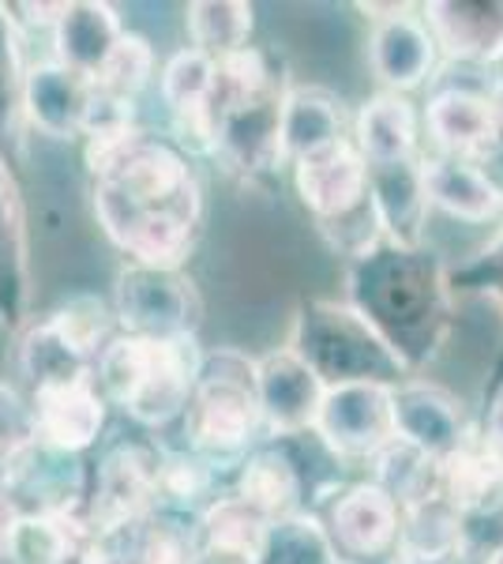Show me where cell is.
I'll return each mask as SVG.
<instances>
[{"mask_svg":"<svg viewBox=\"0 0 503 564\" xmlns=\"http://www.w3.org/2000/svg\"><path fill=\"white\" fill-rule=\"evenodd\" d=\"M267 520H263L255 508L244 505L237 494L215 497L204 512L196 516V531H199V545L207 550H222L233 553V557L255 561L263 545V534H267Z\"/></svg>","mask_w":503,"mask_h":564,"instance_id":"32","label":"cell"},{"mask_svg":"<svg viewBox=\"0 0 503 564\" xmlns=\"http://www.w3.org/2000/svg\"><path fill=\"white\" fill-rule=\"evenodd\" d=\"M233 494L249 508H255L267 523H278V520H286V516L300 512L305 481H300L297 463L282 448H252L249 456L241 459Z\"/></svg>","mask_w":503,"mask_h":564,"instance_id":"27","label":"cell"},{"mask_svg":"<svg viewBox=\"0 0 503 564\" xmlns=\"http://www.w3.org/2000/svg\"><path fill=\"white\" fill-rule=\"evenodd\" d=\"M395 436L425 456L444 459L470 436L462 399L425 380H406L395 388Z\"/></svg>","mask_w":503,"mask_h":564,"instance_id":"17","label":"cell"},{"mask_svg":"<svg viewBox=\"0 0 503 564\" xmlns=\"http://www.w3.org/2000/svg\"><path fill=\"white\" fill-rule=\"evenodd\" d=\"M353 148L361 151L364 166H395V162L417 159V113L406 95L369 98L353 121Z\"/></svg>","mask_w":503,"mask_h":564,"instance_id":"25","label":"cell"},{"mask_svg":"<svg viewBox=\"0 0 503 564\" xmlns=\"http://www.w3.org/2000/svg\"><path fill=\"white\" fill-rule=\"evenodd\" d=\"M50 324L57 327V335L64 343H68L76 354H84V358L95 366V358L102 354V347L109 339H113V308H109L98 294H76L68 297L61 308H53L50 313Z\"/></svg>","mask_w":503,"mask_h":564,"instance_id":"36","label":"cell"},{"mask_svg":"<svg viewBox=\"0 0 503 564\" xmlns=\"http://www.w3.org/2000/svg\"><path fill=\"white\" fill-rule=\"evenodd\" d=\"M369 61L372 72L391 95L414 90L433 76L436 68V42L428 34V26L414 8L391 15V20L372 23L369 34Z\"/></svg>","mask_w":503,"mask_h":564,"instance_id":"21","label":"cell"},{"mask_svg":"<svg viewBox=\"0 0 503 564\" xmlns=\"http://www.w3.org/2000/svg\"><path fill=\"white\" fill-rule=\"evenodd\" d=\"M124 34V23L106 0H64L50 31L53 61L84 79H95Z\"/></svg>","mask_w":503,"mask_h":564,"instance_id":"20","label":"cell"},{"mask_svg":"<svg viewBox=\"0 0 503 564\" xmlns=\"http://www.w3.org/2000/svg\"><path fill=\"white\" fill-rule=\"evenodd\" d=\"M440 497L459 516L503 505V459L484 448L478 433L440 459Z\"/></svg>","mask_w":503,"mask_h":564,"instance_id":"26","label":"cell"},{"mask_svg":"<svg viewBox=\"0 0 503 564\" xmlns=\"http://www.w3.org/2000/svg\"><path fill=\"white\" fill-rule=\"evenodd\" d=\"M154 76V50L143 34L124 31L117 50L109 53V61L98 68V76L90 79V87L102 90L109 98H121V102H135V98L147 90Z\"/></svg>","mask_w":503,"mask_h":564,"instance_id":"37","label":"cell"},{"mask_svg":"<svg viewBox=\"0 0 503 564\" xmlns=\"http://www.w3.org/2000/svg\"><path fill=\"white\" fill-rule=\"evenodd\" d=\"M113 321L140 339H196L204 324V297L185 268L124 263L113 279Z\"/></svg>","mask_w":503,"mask_h":564,"instance_id":"6","label":"cell"},{"mask_svg":"<svg viewBox=\"0 0 503 564\" xmlns=\"http://www.w3.org/2000/svg\"><path fill=\"white\" fill-rule=\"evenodd\" d=\"M338 140H346L342 102L319 87H289L278 117L282 162H300Z\"/></svg>","mask_w":503,"mask_h":564,"instance_id":"24","label":"cell"},{"mask_svg":"<svg viewBox=\"0 0 503 564\" xmlns=\"http://www.w3.org/2000/svg\"><path fill=\"white\" fill-rule=\"evenodd\" d=\"M324 380L316 377L294 350H271L255 361V403H260L263 433L300 436L316 425L324 403Z\"/></svg>","mask_w":503,"mask_h":564,"instance_id":"10","label":"cell"},{"mask_svg":"<svg viewBox=\"0 0 503 564\" xmlns=\"http://www.w3.org/2000/svg\"><path fill=\"white\" fill-rule=\"evenodd\" d=\"M492 109H496V132H492V148L484 154L481 170L496 181V188L503 193V90H492Z\"/></svg>","mask_w":503,"mask_h":564,"instance_id":"40","label":"cell"},{"mask_svg":"<svg viewBox=\"0 0 503 564\" xmlns=\"http://www.w3.org/2000/svg\"><path fill=\"white\" fill-rule=\"evenodd\" d=\"M462 516L436 494L420 505L402 508L398 516V561L402 564H451L459 561Z\"/></svg>","mask_w":503,"mask_h":564,"instance_id":"29","label":"cell"},{"mask_svg":"<svg viewBox=\"0 0 503 564\" xmlns=\"http://www.w3.org/2000/svg\"><path fill=\"white\" fill-rule=\"evenodd\" d=\"M121 545L128 564H196L199 553V531L192 516L177 512H151L147 520L109 531Z\"/></svg>","mask_w":503,"mask_h":564,"instance_id":"30","label":"cell"},{"mask_svg":"<svg viewBox=\"0 0 503 564\" xmlns=\"http://www.w3.org/2000/svg\"><path fill=\"white\" fill-rule=\"evenodd\" d=\"M196 564H252V561L233 557V553H222V550H207V545H199Z\"/></svg>","mask_w":503,"mask_h":564,"instance_id":"43","label":"cell"},{"mask_svg":"<svg viewBox=\"0 0 503 564\" xmlns=\"http://www.w3.org/2000/svg\"><path fill=\"white\" fill-rule=\"evenodd\" d=\"M372 463H376V486L395 500L398 512L440 494V459L425 456L398 436L380 456H372Z\"/></svg>","mask_w":503,"mask_h":564,"instance_id":"33","label":"cell"},{"mask_svg":"<svg viewBox=\"0 0 503 564\" xmlns=\"http://www.w3.org/2000/svg\"><path fill=\"white\" fill-rule=\"evenodd\" d=\"M90 79L57 61H34L23 76V124L50 140H84Z\"/></svg>","mask_w":503,"mask_h":564,"instance_id":"14","label":"cell"},{"mask_svg":"<svg viewBox=\"0 0 503 564\" xmlns=\"http://www.w3.org/2000/svg\"><path fill=\"white\" fill-rule=\"evenodd\" d=\"M23 34L0 4V140H23Z\"/></svg>","mask_w":503,"mask_h":564,"instance_id":"38","label":"cell"},{"mask_svg":"<svg viewBox=\"0 0 503 564\" xmlns=\"http://www.w3.org/2000/svg\"><path fill=\"white\" fill-rule=\"evenodd\" d=\"M204 350L196 339H140L117 332L95 358V388L132 422L162 430L185 414Z\"/></svg>","mask_w":503,"mask_h":564,"instance_id":"3","label":"cell"},{"mask_svg":"<svg viewBox=\"0 0 503 564\" xmlns=\"http://www.w3.org/2000/svg\"><path fill=\"white\" fill-rule=\"evenodd\" d=\"M252 564H342L327 527L308 512L271 523Z\"/></svg>","mask_w":503,"mask_h":564,"instance_id":"34","label":"cell"},{"mask_svg":"<svg viewBox=\"0 0 503 564\" xmlns=\"http://www.w3.org/2000/svg\"><path fill=\"white\" fill-rule=\"evenodd\" d=\"M289 87H274L260 98H244V102H230L218 113V140L215 154L230 170L244 177L274 174L282 166L278 148V117L282 98Z\"/></svg>","mask_w":503,"mask_h":564,"instance_id":"11","label":"cell"},{"mask_svg":"<svg viewBox=\"0 0 503 564\" xmlns=\"http://www.w3.org/2000/svg\"><path fill=\"white\" fill-rule=\"evenodd\" d=\"M26 436H34V425H31V403H23L8 384H0V459L23 444Z\"/></svg>","mask_w":503,"mask_h":564,"instance_id":"39","label":"cell"},{"mask_svg":"<svg viewBox=\"0 0 503 564\" xmlns=\"http://www.w3.org/2000/svg\"><path fill=\"white\" fill-rule=\"evenodd\" d=\"M420 185L428 207L462 223H492L503 215V193L496 181L473 162L444 159V154H420Z\"/></svg>","mask_w":503,"mask_h":564,"instance_id":"22","label":"cell"},{"mask_svg":"<svg viewBox=\"0 0 503 564\" xmlns=\"http://www.w3.org/2000/svg\"><path fill=\"white\" fill-rule=\"evenodd\" d=\"M492 564H503V550H500V557H496V561H492Z\"/></svg>","mask_w":503,"mask_h":564,"instance_id":"44","label":"cell"},{"mask_svg":"<svg viewBox=\"0 0 503 564\" xmlns=\"http://www.w3.org/2000/svg\"><path fill=\"white\" fill-rule=\"evenodd\" d=\"M481 436V444L492 452V456H500L503 459V395L492 403V411H489V422H484V430L478 433Z\"/></svg>","mask_w":503,"mask_h":564,"instance_id":"42","label":"cell"},{"mask_svg":"<svg viewBox=\"0 0 503 564\" xmlns=\"http://www.w3.org/2000/svg\"><path fill=\"white\" fill-rule=\"evenodd\" d=\"M79 564H128V561H124V553H121V545H117L113 534H90Z\"/></svg>","mask_w":503,"mask_h":564,"instance_id":"41","label":"cell"},{"mask_svg":"<svg viewBox=\"0 0 503 564\" xmlns=\"http://www.w3.org/2000/svg\"><path fill=\"white\" fill-rule=\"evenodd\" d=\"M436 50L466 65L503 61V0H436L420 8Z\"/></svg>","mask_w":503,"mask_h":564,"instance_id":"13","label":"cell"},{"mask_svg":"<svg viewBox=\"0 0 503 564\" xmlns=\"http://www.w3.org/2000/svg\"><path fill=\"white\" fill-rule=\"evenodd\" d=\"M87 489L90 478L84 456L53 448L39 436H26L0 459V500L15 516H53V520L84 516Z\"/></svg>","mask_w":503,"mask_h":564,"instance_id":"7","label":"cell"},{"mask_svg":"<svg viewBox=\"0 0 503 564\" xmlns=\"http://www.w3.org/2000/svg\"><path fill=\"white\" fill-rule=\"evenodd\" d=\"M15 372L26 380V388H53V384H76V380H95V366L68 347L57 335V327L50 324V316L42 321H26L15 339Z\"/></svg>","mask_w":503,"mask_h":564,"instance_id":"28","label":"cell"},{"mask_svg":"<svg viewBox=\"0 0 503 564\" xmlns=\"http://www.w3.org/2000/svg\"><path fill=\"white\" fill-rule=\"evenodd\" d=\"M286 350H294L324 380V388L335 384L398 388L409 380V361L350 302L300 305Z\"/></svg>","mask_w":503,"mask_h":564,"instance_id":"4","label":"cell"},{"mask_svg":"<svg viewBox=\"0 0 503 564\" xmlns=\"http://www.w3.org/2000/svg\"><path fill=\"white\" fill-rule=\"evenodd\" d=\"M252 15V4H244V0H196L185 8L192 50H199L210 61H222L244 50L255 26Z\"/></svg>","mask_w":503,"mask_h":564,"instance_id":"31","label":"cell"},{"mask_svg":"<svg viewBox=\"0 0 503 564\" xmlns=\"http://www.w3.org/2000/svg\"><path fill=\"white\" fill-rule=\"evenodd\" d=\"M398 505L391 500L376 481L350 486L331 505L327 516V534L335 550H342L353 561H372L395 550L398 539Z\"/></svg>","mask_w":503,"mask_h":564,"instance_id":"18","label":"cell"},{"mask_svg":"<svg viewBox=\"0 0 503 564\" xmlns=\"http://www.w3.org/2000/svg\"><path fill=\"white\" fill-rule=\"evenodd\" d=\"M369 196L380 215L383 241L402 249H420V230L428 218L425 185H420V154L395 166H369Z\"/></svg>","mask_w":503,"mask_h":564,"instance_id":"23","label":"cell"},{"mask_svg":"<svg viewBox=\"0 0 503 564\" xmlns=\"http://www.w3.org/2000/svg\"><path fill=\"white\" fill-rule=\"evenodd\" d=\"M294 181L300 204L316 215V223L350 215L369 199V166L353 148V140H338L331 148L294 162Z\"/></svg>","mask_w":503,"mask_h":564,"instance_id":"12","label":"cell"},{"mask_svg":"<svg viewBox=\"0 0 503 564\" xmlns=\"http://www.w3.org/2000/svg\"><path fill=\"white\" fill-rule=\"evenodd\" d=\"M106 399L95 388V380H76V384H53L31 391V425L34 436L61 452L84 456L98 441L106 425Z\"/></svg>","mask_w":503,"mask_h":564,"instance_id":"15","label":"cell"},{"mask_svg":"<svg viewBox=\"0 0 503 564\" xmlns=\"http://www.w3.org/2000/svg\"><path fill=\"white\" fill-rule=\"evenodd\" d=\"M102 234L143 268H185L204 230V185L188 154L147 129L87 154Z\"/></svg>","mask_w":503,"mask_h":564,"instance_id":"1","label":"cell"},{"mask_svg":"<svg viewBox=\"0 0 503 564\" xmlns=\"http://www.w3.org/2000/svg\"><path fill=\"white\" fill-rule=\"evenodd\" d=\"M31 241H26V207L20 181L0 154V321L20 327L31 321Z\"/></svg>","mask_w":503,"mask_h":564,"instance_id":"19","label":"cell"},{"mask_svg":"<svg viewBox=\"0 0 503 564\" xmlns=\"http://www.w3.org/2000/svg\"><path fill=\"white\" fill-rule=\"evenodd\" d=\"M425 129L436 154L481 166L492 148V132H496L492 95H481L473 87L440 90L425 109Z\"/></svg>","mask_w":503,"mask_h":564,"instance_id":"16","label":"cell"},{"mask_svg":"<svg viewBox=\"0 0 503 564\" xmlns=\"http://www.w3.org/2000/svg\"><path fill=\"white\" fill-rule=\"evenodd\" d=\"M188 452L210 463L215 470L241 467L263 433L260 403H255V361L241 350L204 354L196 388L185 406Z\"/></svg>","mask_w":503,"mask_h":564,"instance_id":"5","label":"cell"},{"mask_svg":"<svg viewBox=\"0 0 503 564\" xmlns=\"http://www.w3.org/2000/svg\"><path fill=\"white\" fill-rule=\"evenodd\" d=\"M158 512V448L121 441L98 459L87 489L84 523L90 534L124 531Z\"/></svg>","mask_w":503,"mask_h":564,"instance_id":"8","label":"cell"},{"mask_svg":"<svg viewBox=\"0 0 503 564\" xmlns=\"http://www.w3.org/2000/svg\"><path fill=\"white\" fill-rule=\"evenodd\" d=\"M313 433L335 459L357 463L380 456L395 441V388L335 384L324 391Z\"/></svg>","mask_w":503,"mask_h":564,"instance_id":"9","label":"cell"},{"mask_svg":"<svg viewBox=\"0 0 503 564\" xmlns=\"http://www.w3.org/2000/svg\"><path fill=\"white\" fill-rule=\"evenodd\" d=\"M353 308L387 335L402 358L414 361L440 343L447 324V279L425 249L383 241L350 268Z\"/></svg>","mask_w":503,"mask_h":564,"instance_id":"2","label":"cell"},{"mask_svg":"<svg viewBox=\"0 0 503 564\" xmlns=\"http://www.w3.org/2000/svg\"><path fill=\"white\" fill-rule=\"evenodd\" d=\"M218 470L196 456V452H158V508L196 520L215 500Z\"/></svg>","mask_w":503,"mask_h":564,"instance_id":"35","label":"cell"}]
</instances>
